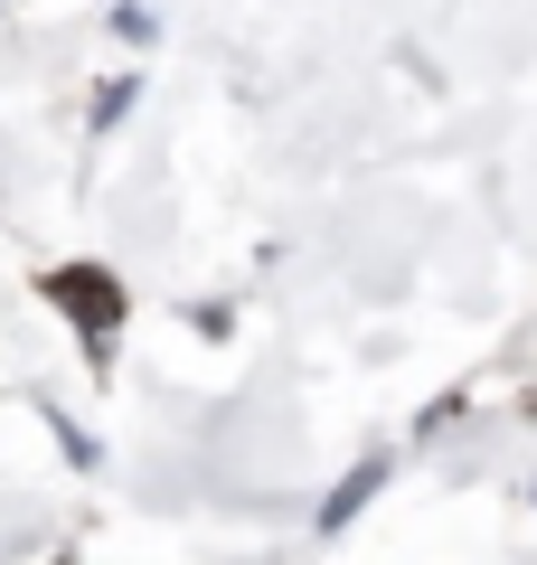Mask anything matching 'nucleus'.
<instances>
[{
	"mask_svg": "<svg viewBox=\"0 0 537 565\" xmlns=\"http://www.w3.org/2000/svg\"><path fill=\"white\" fill-rule=\"evenodd\" d=\"M57 292H66V311H76V321H95V330H114V274H57Z\"/></svg>",
	"mask_w": 537,
	"mask_h": 565,
	"instance_id": "obj_1",
	"label": "nucleus"
},
{
	"mask_svg": "<svg viewBox=\"0 0 537 565\" xmlns=\"http://www.w3.org/2000/svg\"><path fill=\"white\" fill-rule=\"evenodd\" d=\"M378 471H387V462H358V471H349V481H339V500H330V509H320V527H339V519H349V509H358V500H368V490H378Z\"/></svg>",
	"mask_w": 537,
	"mask_h": 565,
	"instance_id": "obj_2",
	"label": "nucleus"
}]
</instances>
